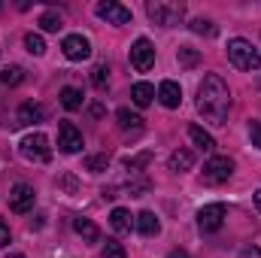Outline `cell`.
Listing matches in <instances>:
<instances>
[{
  "label": "cell",
  "instance_id": "cell-14",
  "mask_svg": "<svg viewBox=\"0 0 261 258\" xmlns=\"http://www.w3.org/2000/svg\"><path fill=\"white\" fill-rule=\"evenodd\" d=\"M137 231H140L143 237H155V234L161 231V222H158V216H155L152 210H143V213L137 216Z\"/></svg>",
  "mask_w": 261,
  "mask_h": 258
},
{
  "label": "cell",
  "instance_id": "cell-29",
  "mask_svg": "<svg viewBox=\"0 0 261 258\" xmlns=\"http://www.w3.org/2000/svg\"><path fill=\"white\" fill-rule=\"evenodd\" d=\"M197 61H200V55H197L195 49H189V46H182V49H179V64H182V67H195Z\"/></svg>",
  "mask_w": 261,
  "mask_h": 258
},
{
  "label": "cell",
  "instance_id": "cell-19",
  "mask_svg": "<svg viewBox=\"0 0 261 258\" xmlns=\"http://www.w3.org/2000/svg\"><path fill=\"white\" fill-rule=\"evenodd\" d=\"M116 119H119V128L122 131H134V134H137V131L143 128V119H140L137 113H130L128 107H122V110L116 113Z\"/></svg>",
  "mask_w": 261,
  "mask_h": 258
},
{
  "label": "cell",
  "instance_id": "cell-25",
  "mask_svg": "<svg viewBox=\"0 0 261 258\" xmlns=\"http://www.w3.org/2000/svg\"><path fill=\"white\" fill-rule=\"evenodd\" d=\"M24 49H28L31 55H43V52H46V43H43L40 34H28V37H24Z\"/></svg>",
  "mask_w": 261,
  "mask_h": 258
},
{
  "label": "cell",
  "instance_id": "cell-18",
  "mask_svg": "<svg viewBox=\"0 0 261 258\" xmlns=\"http://www.w3.org/2000/svg\"><path fill=\"white\" fill-rule=\"evenodd\" d=\"M152 97H155V88H152L149 82H137V85L130 88V100H134L137 107H149Z\"/></svg>",
  "mask_w": 261,
  "mask_h": 258
},
{
  "label": "cell",
  "instance_id": "cell-34",
  "mask_svg": "<svg viewBox=\"0 0 261 258\" xmlns=\"http://www.w3.org/2000/svg\"><path fill=\"white\" fill-rule=\"evenodd\" d=\"M167 258H189V255H186V252H179V249H173V252H170Z\"/></svg>",
  "mask_w": 261,
  "mask_h": 258
},
{
  "label": "cell",
  "instance_id": "cell-13",
  "mask_svg": "<svg viewBox=\"0 0 261 258\" xmlns=\"http://www.w3.org/2000/svg\"><path fill=\"white\" fill-rule=\"evenodd\" d=\"M110 225H113L116 234H130V228H134L137 222H134V216H130L125 207H116V210L110 213Z\"/></svg>",
  "mask_w": 261,
  "mask_h": 258
},
{
  "label": "cell",
  "instance_id": "cell-1",
  "mask_svg": "<svg viewBox=\"0 0 261 258\" xmlns=\"http://www.w3.org/2000/svg\"><path fill=\"white\" fill-rule=\"evenodd\" d=\"M228 110H231V91H228L225 79L216 76V73L203 76V82L197 88V113L213 125H225Z\"/></svg>",
  "mask_w": 261,
  "mask_h": 258
},
{
  "label": "cell",
  "instance_id": "cell-8",
  "mask_svg": "<svg viewBox=\"0 0 261 258\" xmlns=\"http://www.w3.org/2000/svg\"><path fill=\"white\" fill-rule=\"evenodd\" d=\"M222 222H225V207H222V203H206V207L197 213V228H200L203 234L219 231Z\"/></svg>",
  "mask_w": 261,
  "mask_h": 258
},
{
  "label": "cell",
  "instance_id": "cell-17",
  "mask_svg": "<svg viewBox=\"0 0 261 258\" xmlns=\"http://www.w3.org/2000/svg\"><path fill=\"white\" fill-rule=\"evenodd\" d=\"M170 170L173 173H182V170H192V164H195V152H189V149H176L173 155H170Z\"/></svg>",
  "mask_w": 261,
  "mask_h": 258
},
{
  "label": "cell",
  "instance_id": "cell-11",
  "mask_svg": "<svg viewBox=\"0 0 261 258\" xmlns=\"http://www.w3.org/2000/svg\"><path fill=\"white\" fill-rule=\"evenodd\" d=\"M61 49H64V55L70 58V61H85V58H91V43H88L82 34H70V37H64Z\"/></svg>",
  "mask_w": 261,
  "mask_h": 258
},
{
  "label": "cell",
  "instance_id": "cell-28",
  "mask_svg": "<svg viewBox=\"0 0 261 258\" xmlns=\"http://www.w3.org/2000/svg\"><path fill=\"white\" fill-rule=\"evenodd\" d=\"M103 258H125V246L119 240H107L103 246Z\"/></svg>",
  "mask_w": 261,
  "mask_h": 258
},
{
  "label": "cell",
  "instance_id": "cell-31",
  "mask_svg": "<svg viewBox=\"0 0 261 258\" xmlns=\"http://www.w3.org/2000/svg\"><path fill=\"white\" fill-rule=\"evenodd\" d=\"M249 137H252V146H258L261 149V122H249Z\"/></svg>",
  "mask_w": 261,
  "mask_h": 258
},
{
  "label": "cell",
  "instance_id": "cell-30",
  "mask_svg": "<svg viewBox=\"0 0 261 258\" xmlns=\"http://www.w3.org/2000/svg\"><path fill=\"white\" fill-rule=\"evenodd\" d=\"M192 31H195V34H203V37H213V34H216L213 21H206V18H195V21H192Z\"/></svg>",
  "mask_w": 261,
  "mask_h": 258
},
{
  "label": "cell",
  "instance_id": "cell-27",
  "mask_svg": "<svg viewBox=\"0 0 261 258\" xmlns=\"http://www.w3.org/2000/svg\"><path fill=\"white\" fill-rule=\"evenodd\" d=\"M107 76H110V67L107 64H97L91 70V82H94V88H107Z\"/></svg>",
  "mask_w": 261,
  "mask_h": 258
},
{
  "label": "cell",
  "instance_id": "cell-10",
  "mask_svg": "<svg viewBox=\"0 0 261 258\" xmlns=\"http://www.w3.org/2000/svg\"><path fill=\"white\" fill-rule=\"evenodd\" d=\"M58 146H61V152H67V155H76L82 149V131L76 128L73 122H61L58 125Z\"/></svg>",
  "mask_w": 261,
  "mask_h": 258
},
{
  "label": "cell",
  "instance_id": "cell-9",
  "mask_svg": "<svg viewBox=\"0 0 261 258\" xmlns=\"http://www.w3.org/2000/svg\"><path fill=\"white\" fill-rule=\"evenodd\" d=\"M130 64H134V70H140V73H146L149 67L155 64V46H152L146 37H140V40L130 46Z\"/></svg>",
  "mask_w": 261,
  "mask_h": 258
},
{
  "label": "cell",
  "instance_id": "cell-12",
  "mask_svg": "<svg viewBox=\"0 0 261 258\" xmlns=\"http://www.w3.org/2000/svg\"><path fill=\"white\" fill-rule=\"evenodd\" d=\"M158 100H161L167 110H176V107H179V100H182V88H179L176 82L164 79V82L158 85Z\"/></svg>",
  "mask_w": 261,
  "mask_h": 258
},
{
  "label": "cell",
  "instance_id": "cell-5",
  "mask_svg": "<svg viewBox=\"0 0 261 258\" xmlns=\"http://www.w3.org/2000/svg\"><path fill=\"white\" fill-rule=\"evenodd\" d=\"M231 173H234V161L228 155H213L203 164V183L206 186H222V183L231 179Z\"/></svg>",
  "mask_w": 261,
  "mask_h": 258
},
{
  "label": "cell",
  "instance_id": "cell-2",
  "mask_svg": "<svg viewBox=\"0 0 261 258\" xmlns=\"http://www.w3.org/2000/svg\"><path fill=\"white\" fill-rule=\"evenodd\" d=\"M228 61L237 70H258L261 67V52L243 37L228 40Z\"/></svg>",
  "mask_w": 261,
  "mask_h": 258
},
{
  "label": "cell",
  "instance_id": "cell-21",
  "mask_svg": "<svg viewBox=\"0 0 261 258\" xmlns=\"http://www.w3.org/2000/svg\"><path fill=\"white\" fill-rule=\"evenodd\" d=\"M189 137L195 140V146L200 149V152H213V149H216V140H213V137H210L203 128H197V125H192V128H189Z\"/></svg>",
  "mask_w": 261,
  "mask_h": 258
},
{
  "label": "cell",
  "instance_id": "cell-35",
  "mask_svg": "<svg viewBox=\"0 0 261 258\" xmlns=\"http://www.w3.org/2000/svg\"><path fill=\"white\" fill-rule=\"evenodd\" d=\"M252 197H255V207H258V213H261V189L255 194H252Z\"/></svg>",
  "mask_w": 261,
  "mask_h": 258
},
{
  "label": "cell",
  "instance_id": "cell-33",
  "mask_svg": "<svg viewBox=\"0 0 261 258\" xmlns=\"http://www.w3.org/2000/svg\"><path fill=\"white\" fill-rule=\"evenodd\" d=\"M237 258H261V249L258 246H249V249H243Z\"/></svg>",
  "mask_w": 261,
  "mask_h": 258
},
{
  "label": "cell",
  "instance_id": "cell-3",
  "mask_svg": "<svg viewBox=\"0 0 261 258\" xmlns=\"http://www.w3.org/2000/svg\"><path fill=\"white\" fill-rule=\"evenodd\" d=\"M146 12L155 24L161 28H176L182 24L186 18V3H167V0H155V3H146Z\"/></svg>",
  "mask_w": 261,
  "mask_h": 258
},
{
  "label": "cell",
  "instance_id": "cell-16",
  "mask_svg": "<svg viewBox=\"0 0 261 258\" xmlns=\"http://www.w3.org/2000/svg\"><path fill=\"white\" fill-rule=\"evenodd\" d=\"M73 231L82 237V240H88V243H97L100 240V231H97V225L91 222V219H73Z\"/></svg>",
  "mask_w": 261,
  "mask_h": 258
},
{
  "label": "cell",
  "instance_id": "cell-7",
  "mask_svg": "<svg viewBox=\"0 0 261 258\" xmlns=\"http://www.w3.org/2000/svg\"><path fill=\"white\" fill-rule=\"evenodd\" d=\"M34 203H37L34 186H28V183L12 186V192H9V210L12 213H28V210H34Z\"/></svg>",
  "mask_w": 261,
  "mask_h": 258
},
{
  "label": "cell",
  "instance_id": "cell-4",
  "mask_svg": "<svg viewBox=\"0 0 261 258\" xmlns=\"http://www.w3.org/2000/svg\"><path fill=\"white\" fill-rule=\"evenodd\" d=\"M18 152H21V158H28V161H34V164L52 161V146H49V137H46V134H28V137L18 143Z\"/></svg>",
  "mask_w": 261,
  "mask_h": 258
},
{
  "label": "cell",
  "instance_id": "cell-23",
  "mask_svg": "<svg viewBox=\"0 0 261 258\" xmlns=\"http://www.w3.org/2000/svg\"><path fill=\"white\" fill-rule=\"evenodd\" d=\"M24 79V70L21 67H6V70H0V82L3 85H18Z\"/></svg>",
  "mask_w": 261,
  "mask_h": 258
},
{
  "label": "cell",
  "instance_id": "cell-6",
  "mask_svg": "<svg viewBox=\"0 0 261 258\" xmlns=\"http://www.w3.org/2000/svg\"><path fill=\"white\" fill-rule=\"evenodd\" d=\"M94 15L103 18L107 24H128L130 21V9L122 6V3H116V0H100L94 6Z\"/></svg>",
  "mask_w": 261,
  "mask_h": 258
},
{
  "label": "cell",
  "instance_id": "cell-26",
  "mask_svg": "<svg viewBox=\"0 0 261 258\" xmlns=\"http://www.w3.org/2000/svg\"><path fill=\"white\" fill-rule=\"evenodd\" d=\"M149 161H152V152H143V155H137V158H125V167H128L130 173H140Z\"/></svg>",
  "mask_w": 261,
  "mask_h": 258
},
{
  "label": "cell",
  "instance_id": "cell-15",
  "mask_svg": "<svg viewBox=\"0 0 261 258\" xmlns=\"http://www.w3.org/2000/svg\"><path fill=\"white\" fill-rule=\"evenodd\" d=\"M43 116H46V113H43L40 104H21V107H18V122H15V125H40Z\"/></svg>",
  "mask_w": 261,
  "mask_h": 258
},
{
  "label": "cell",
  "instance_id": "cell-36",
  "mask_svg": "<svg viewBox=\"0 0 261 258\" xmlns=\"http://www.w3.org/2000/svg\"><path fill=\"white\" fill-rule=\"evenodd\" d=\"M6 258H24V255L21 252H12V255H6Z\"/></svg>",
  "mask_w": 261,
  "mask_h": 258
},
{
  "label": "cell",
  "instance_id": "cell-32",
  "mask_svg": "<svg viewBox=\"0 0 261 258\" xmlns=\"http://www.w3.org/2000/svg\"><path fill=\"white\" fill-rule=\"evenodd\" d=\"M3 246H9V225L0 219V249H3Z\"/></svg>",
  "mask_w": 261,
  "mask_h": 258
},
{
  "label": "cell",
  "instance_id": "cell-20",
  "mask_svg": "<svg viewBox=\"0 0 261 258\" xmlns=\"http://www.w3.org/2000/svg\"><path fill=\"white\" fill-rule=\"evenodd\" d=\"M82 100H85V97H82L79 88H73V85L61 88V107H64V110H70V113H73V110H82Z\"/></svg>",
  "mask_w": 261,
  "mask_h": 258
},
{
  "label": "cell",
  "instance_id": "cell-24",
  "mask_svg": "<svg viewBox=\"0 0 261 258\" xmlns=\"http://www.w3.org/2000/svg\"><path fill=\"white\" fill-rule=\"evenodd\" d=\"M110 167V155H91V158H85V170H91V173H103Z\"/></svg>",
  "mask_w": 261,
  "mask_h": 258
},
{
  "label": "cell",
  "instance_id": "cell-22",
  "mask_svg": "<svg viewBox=\"0 0 261 258\" xmlns=\"http://www.w3.org/2000/svg\"><path fill=\"white\" fill-rule=\"evenodd\" d=\"M40 28H43V31H49V34H55V31H61L64 24H61V15H58L55 9H49V12H43V15H40Z\"/></svg>",
  "mask_w": 261,
  "mask_h": 258
}]
</instances>
